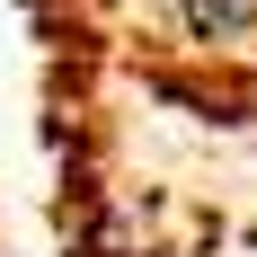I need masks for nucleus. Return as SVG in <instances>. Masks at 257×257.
<instances>
[{
  "mask_svg": "<svg viewBox=\"0 0 257 257\" xmlns=\"http://www.w3.org/2000/svg\"><path fill=\"white\" fill-rule=\"evenodd\" d=\"M151 18L195 53H239L257 45V0H151Z\"/></svg>",
  "mask_w": 257,
  "mask_h": 257,
  "instance_id": "f257e3e1",
  "label": "nucleus"
}]
</instances>
